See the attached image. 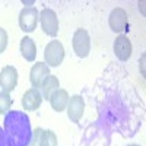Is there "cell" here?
Masks as SVG:
<instances>
[{"label": "cell", "instance_id": "obj_16", "mask_svg": "<svg viewBox=\"0 0 146 146\" xmlns=\"http://www.w3.org/2000/svg\"><path fill=\"white\" fill-rule=\"evenodd\" d=\"M13 104V100L10 98L9 92L5 91H0V115L7 114L10 111V107Z\"/></svg>", "mask_w": 146, "mask_h": 146}, {"label": "cell", "instance_id": "obj_4", "mask_svg": "<svg viewBox=\"0 0 146 146\" xmlns=\"http://www.w3.org/2000/svg\"><path fill=\"white\" fill-rule=\"evenodd\" d=\"M108 25H110V29L115 34H118V35H121L123 32H127L129 31L127 12L123 7L113 9L110 16H108Z\"/></svg>", "mask_w": 146, "mask_h": 146}, {"label": "cell", "instance_id": "obj_11", "mask_svg": "<svg viewBox=\"0 0 146 146\" xmlns=\"http://www.w3.org/2000/svg\"><path fill=\"white\" fill-rule=\"evenodd\" d=\"M50 75V67H48L44 62H35L29 70V82L32 85V88H38L41 86L42 80Z\"/></svg>", "mask_w": 146, "mask_h": 146}, {"label": "cell", "instance_id": "obj_15", "mask_svg": "<svg viewBox=\"0 0 146 146\" xmlns=\"http://www.w3.org/2000/svg\"><path fill=\"white\" fill-rule=\"evenodd\" d=\"M40 146H58V139L57 135L53 130H44L41 136V143Z\"/></svg>", "mask_w": 146, "mask_h": 146}, {"label": "cell", "instance_id": "obj_18", "mask_svg": "<svg viewBox=\"0 0 146 146\" xmlns=\"http://www.w3.org/2000/svg\"><path fill=\"white\" fill-rule=\"evenodd\" d=\"M7 42H9L7 32H6L3 28H0V54L6 51V48H7Z\"/></svg>", "mask_w": 146, "mask_h": 146}, {"label": "cell", "instance_id": "obj_10", "mask_svg": "<svg viewBox=\"0 0 146 146\" xmlns=\"http://www.w3.org/2000/svg\"><path fill=\"white\" fill-rule=\"evenodd\" d=\"M41 102H42V95L38 88H29L22 96L23 111H35L41 107Z\"/></svg>", "mask_w": 146, "mask_h": 146}, {"label": "cell", "instance_id": "obj_8", "mask_svg": "<svg viewBox=\"0 0 146 146\" xmlns=\"http://www.w3.org/2000/svg\"><path fill=\"white\" fill-rule=\"evenodd\" d=\"M18 70L13 66H5L0 72V88L5 92H12L18 85Z\"/></svg>", "mask_w": 146, "mask_h": 146}, {"label": "cell", "instance_id": "obj_6", "mask_svg": "<svg viewBox=\"0 0 146 146\" xmlns=\"http://www.w3.org/2000/svg\"><path fill=\"white\" fill-rule=\"evenodd\" d=\"M40 23H41V28H42L44 34H47L48 36H57V34H58V18H57V13L53 9L45 7L40 12Z\"/></svg>", "mask_w": 146, "mask_h": 146}, {"label": "cell", "instance_id": "obj_1", "mask_svg": "<svg viewBox=\"0 0 146 146\" xmlns=\"http://www.w3.org/2000/svg\"><path fill=\"white\" fill-rule=\"evenodd\" d=\"M3 123L7 146H29L32 137V127L27 113L12 110L7 114H5Z\"/></svg>", "mask_w": 146, "mask_h": 146}, {"label": "cell", "instance_id": "obj_9", "mask_svg": "<svg viewBox=\"0 0 146 146\" xmlns=\"http://www.w3.org/2000/svg\"><path fill=\"white\" fill-rule=\"evenodd\" d=\"M66 111H67V117L73 121V123H79L83 113H85V101L80 95L70 96Z\"/></svg>", "mask_w": 146, "mask_h": 146}, {"label": "cell", "instance_id": "obj_17", "mask_svg": "<svg viewBox=\"0 0 146 146\" xmlns=\"http://www.w3.org/2000/svg\"><path fill=\"white\" fill-rule=\"evenodd\" d=\"M42 131H44V129H41V127H36L35 130H32V137H31V143H29V146H40Z\"/></svg>", "mask_w": 146, "mask_h": 146}, {"label": "cell", "instance_id": "obj_14", "mask_svg": "<svg viewBox=\"0 0 146 146\" xmlns=\"http://www.w3.org/2000/svg\"><path fill=\"white\" fill-rule=\"evenodd\" d=\"M60 88V82H58V78L56 75H48L42 83H41V86H40V92L42 95V100H50V96L54 91H57Z\"/></svg>", "mask_w": 146, "mask_h": 146}, {"label": "cell", "instance_id": "obj_3", "mask_svg": "<svg viewBox=\"0 0 146 146\" xmlns=\"http://www.w3.org/2000/svg\"><path fill=\"white\" fill-rule=\"evenodd\" d=\"M72 47L73 51L79 58H85L88 57L91 53V36L88 34L86 29L83 28H78L73 34L72 38Z\"/></svg>", "mask_w": 146, "mask_h": 146}, {"label": "cell", "instance_id": "obj_7", "mask_svg": "<svg viewBox=\"0 0 146 146\" xmlns=\"http://www.w3.org/2000/svg\"><path fill=\"white\" fill-rule=\"evenodd\" d=\"M113 51L115 54V57L121 62H127V60L131 57V51H133V47H131V41L129 40V36L121 34L117 35L114 44H113Z\"/></svg>", "mask_w": 146, "mask_h": 146}, {"label": "cell", "instance_id": "obj_20", "mask_svg": "<svg viewBox=\"0 0 146 146\" xmlns=\"http://www.w3.org/2000/svg\"><path fill=\"white\" fill-rule=\"evenodd\" d=\"M22 5H23V6H28V7H31L32 5H35V2H34V0H29V2H27V0H22Z\"/></svg>", "mask_w": 146, "mask_h": 146}, {"label": "cell", "instance_id": "obj_2", "mask_svg": "<svg viewBox=\"0 0 146 146\" xmlns=\"http://www.w3.org/2000/svg\"><path fill=\"white\" fill-rule=\"evenodd\" d=\"M64 60V47L58 40L50 41L44 48V63L48 67H58Z\"/></svg>", "mask_w": 146, "mask_h": 146}, {"label": "cell", "instance_id": "obj_19", "mask_svg": "<svg viewBox=\"0 0 146 146\" xmlns=\"http://www.w3.org/2000/svg\"><path fill=\"white\" fill-rule=\"evenodd\" d=\"M0 146H7V142H6V135H5V130H3V127H0Z\"/></svg>", "mask_w": 146, "mask_h": 146}, {"label": "cell", "instance_id": "obj_12", "mask_svg": "<svg viewBox=\"0 0 146 146\" xmlns=\"http://www.w3.org/2000/svg\"><path fill=\"white\" fill-rule=\"evenodd\" d=\"M69 100H70V96H69V92L66 89H62V88H58L57 91H54L50 96V105L51 108L54 110V111L57 113H62L64 111V110L67 108V104H69Z\"/></svg>", "mask_w": 146, "mask_h": 146}, {"label": "cell", "instance_id": "obj_5", "mask_svg": "<svg viewBox=\"0 0 146 146\" xmlns=\"http://www.w3.org/2000/svg\"><path fill=\"white\" fill-rule=\"evenodd\" d=\"M40 22V12L35 7H23L19 12V28L23 32H34Z\"/></svg>", "mask_w": 146, "mask_h": 146}, {"label": "cell", "instance_id": "obj_13", "mask_svg": "<svg viewBox=\"0 0 146 146\" xmlns=\"http://www.w3.org/2000/svg\"><path fill=\"white\" fill-rule=\"evenodd\" d=\"M19 50L22 57L27 60V62H35V57H36V45L35 41L31 38V36H23L19 44Z\"/></svg>", "mask_w": 146, "mask_h": 146}, {"label": "cell", "instance_id": "obj_21", "mask_svg": "<svg viewBox=\"0 0 146 146\" xmlns=\"http://www.w3.org/2000/svg\"><path fill=\"white\" fill-rule=\"evenodd\" d=\"M127 146H140V145H137V143H130V145H127Z\"/></svg>", "mask_w": 146, "mask_h": 146}]
</instances>
